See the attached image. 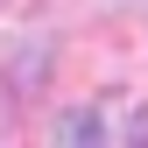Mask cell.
Here are the masks:
<instances>
[{
  "label": "cell",
  "mask_w": 148,
  "mask_h": 148,
  "mask_svg": "<svg viewBox=\"0 0 148 148\" xmlns=\"http://www.w3.org/2000/svg\"><path fill=\"white\" fill-rule=\"evenodd\" d=\"M57 148H99V113H92V106L64 113L57 120Z\"/></svg>",
  "instance_id": "6da1fadb"
},
{
  "label": "cell",
  "mask_w": 148,
  "mask_h": 148,
  "mask_svg": "<svg viewBox=\"0 0 148 148\" xmlns=\"http://www.w3.org/2000/svg\"><path fill=\"white\" fill-rule=\"evenodd\" d=\"M120 148H148V99L127 113V127H120Z\"/></svg>",
  "instance_id": "7a4b0ae2"
}]
</instances>
